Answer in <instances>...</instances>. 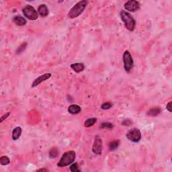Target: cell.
<instances>
[{
  "label": "cell",
  "instance_id": "3",
  "mask_svg": "<svg viewBox=\"0 0 172 172\" xmlns=\"http://www.w3.org/2000/svg\"><path fill=\"white\" fill-rule=\"evenodd\" d=\"M120 17L122 20L125 23V27L127 28V29L129 30V31H133L134 28H135L136 22L135 19L132 18L131 15L127 12L123 10L120 12Z\"/></svg>",
  "mask_w": 172,
  "mask_h": 172
},
{
  "label": "cell",
  "instance_id": "2",
  "mask_svg": "<svg viewBox=\"0 0 172 172\" xmlns=\"http://www.w3.org/2000/svg\"><path fill=\"white\" fill-rule=\"evenodd\" d=\"M76 157V153L73 151H69L63 153L61 159L57 163V166L59 167H63L68 166L72 164Z\"/></svg>",
  "mask_w": 172,
  "mask_h": 172
},
{
  "label": "cell",
  "instance_id": "22",
  "mask_svg": "<svg viewBox=\"0 0 172 172\" xmlns=\"http://www.w3.org/2000/svg\"><path fill=\"white\" fill-rule=\"evenodd\" d=\"M78 164L77 163H73L72 165L70 166V170L72 172H76V171H80V170L78 168Z\"/></svg>",
  "mask_w": 172,
  "mask_h": 172
},
{
  "label": "cell",
  "instance_id": "24",
  "mask_svg": "<svg viewBox=\"0 0 172 172\" xmlns=\"http://www.w3.org/2000/svg\"><path fill=\"white\" fill-rule=\"evenodd\" d=\"M166 108L167 110H168L169 112H171V102H169V103L167 104Z\"/></svg>",
  "mask_w": 172,
  "mask_h": 172
},
{
  "label": "cell",
  "instance_id": "8",
  "mask_svg": "<svg viewBox=\"0 0 172 172\" xmlns=\"http://www.w3.org/2000/svg\"><path fill=\"white\" fill-rule=\"evenodd\" d=\"M125 8L129 12H136L140 8V3H139V1H134V0L128 1L125 3Z\"/></svg>",
  "mask_w": 172,
  "mask_h": 172
},
{
  "label": "cell",
  "instance_id": "1",
  "mask_svg": "<svg viewBox=\"0 0 172 172\" xmlns=\"http://www.w3.org/2000/svg\"><path fill=\"white\" fill-rule=\"evenodd\" d=\"M88 5V1L86 0H83L77 2L73 7L71 8L68 13V17L69 18H77L81 15L84 12L85 8Z\"/></svg>",
  "mask_w": 172,
  "mask_h": 172
},
{
  "label": "cell",
  "instance_id": "15",
  "mask_svg": "<svg viewBox=\"0 0 172 172\" xmlns=\"http://www.w3.org/2000/svg\"><path fill=\"white\" fill-rule=\"evenodd\" d=\"M161 113V109L159 107H155L147 112V115L150 116H157Z\"/></svg>",
  "mask_w": 172,
  "mask_h": 172
},
{
  "label": "cell",
  "instance_id": "16",
  "mask_svg": "<svg viewBox=\"0 0 172 172\" xmlns=\"http://www.w3.org/2000/svg\"><path fill=\"white\" fill-rule=\"evenodd\" d=\"M97 122V118H91L87 120L84 123V127L86 128L91 127V126H93Z\"/></svg>",
  "mask_w": 172,
  "mask_h": 172
},
{
  "label": "cell",
  "instance_id": "20",
  "mask_svg": "<svg viewBox=\"0 0 172 172\" xmlns=\"http://www.w3.org/2000/svg\"><path fill=\"white\" fill-rule=\"evenodd\" d=\"M114 127V125L110 123H103L100 125V128H112Z\"/></svg>",
  "mask_w": 172,
  "mask_h": 172
},
{
  "label": "cell",
  "instance_id": "21",
  "mask_svg": "<svg viewBox=\"0 0 172 172\" xmlns=\"http://www.w3.org/2000/svg\"><path fill=\"white\" fill-rule=\"evenodd\" d=\"M112 106V104L111 103V102H108L102 104L101 106V108L103 109V110H108V109H110Z\"/></svg>",
  "mask_w": 172,
  "mask_h": 172
},
{
  "label": "cell",
  "instance_id": "14",
  "mask_svg": "<svg viewBox=\"0 0 172 172\" xmlns=\"http://www.w3.org/2000/svg\"><path fill=\"white\" fill-rule=\"evenodd\" d=\"M22 128L19 127H17L13 130L12 132V139L14 141H17L20 137L22 134Z\"/></svg>",
  "mask_w": 172,
  "mask_h": 172
},
{
  "label": "cell",
  "instance_id": "9",
  "mask_svg": "<svg viewBox=\"0 0 172 172\" xmlns=\"http://www.w3.org/2000/svg\"><path fill=\"white\" fill-rule=\"evenodd\" d=\"M51 76H52V74L49 73H45L43 74V75H41L40 76H39V77H37L36 79H34V81L32 84V88H35V87L38 86V85L40 84L42 82L49 79Z\"/></svg>",
  "mask_w": 172,
  "mask_h": 172
},
{
  "label": "cell",
  "instance_id": "19",
  "mask_svg": "<svg viewBox=\"0 0 172 172\" xmlns=\"http://www.w3.org/2000/svg\"><path fill=\"white\" fill-rule=\"evenodd\" d=\"M49 156L51 158H56L58 156V151L56 148H52L49 151Z\"/></svg>",
  "mask_w": 172,
  "mask_h": 172
},
{
  "label": "cell",
  "instance_id": "13",
  "mask_svg": "<svg viewBox=\"0 0 172 172\" xmlns=\"http://www.w3.org/2000/svg\"><path fill=\"white\" fill-rule=\"evenodd\" d=\"M13 22L16 24V25L19 26H22L26 25V20L23 17L19 16H15L14 18H13Z\"/></svg>",
  "mask_w": 172,
  "mask_h": 172
},
{
  "label": "cell",
  "instance_id": "6",
  "mask_svg": "<svg viewBox=\"0 0 172 172\" xmlns=\"http://www.w3.org/2000/svg\"><path fill=\"white\" fill-rule=\"evenodd\" d=\"M127 139L133 143H138L141 139V132L138 128H132L126 134Z\"/></svg>",
  "mask_w": 172,
  "mask_h": 172
},
{
  "label": "cell",
  "instance_id": "4",
  "mask_svg": "<svg viewBox=\"0 0 172 172\" xmlns=\"http://www.w3.org/2000/svg\"><path fill=\"white\" fill-rule=\"evenodd\" d=\"M22 12L26 18L30 19V20H36L38 18V12L30 5H28L26 6L23 9Z\"/></svg>",
  "mask_w": 172,
  "mask_h": 172
},
{
  "label": "cell",
  "instance_id": "17",
  "mask_svg": "<svg viewBox=\"0 0 172 172\" xmlns=\"http://www.w3.org/2000/svg\"><path fill=\"white\" fill-rule=\"evenodd\" d=\"M119 145H120V141L118 140L112 141V142H110V144H109V148H110V151H114V150L116 149L118 147Z\"/></svg>",
  "mask_w": 172,
  "mask_h": 172
},
{
  "label": "cell",
  "instance_id": "12",
  "mask_svg": "<svg viewBox=\"0 0 172 172\" xmlns=\"http://www.w3.org/2000/svg\"><path fill=\"white\" fill-rule=\"evenodd\" d=\"M81 108L77 104H72L68 108V112L71 114H77L81 112Z\"/></svg>",
  "mask_w": 172,
  "mask_h": 172
},
{
  "label": "cell",
  "instance_id": "18",
  "mask_svg": "<svg viewBox=\"0 0 172 172\" xmlns=\"http://www.w3.org/2000/svg\"><path fill=\"white\" fill-rule=\"evenodd\" d=\"M10 159L7 156H2L1 158H0V163L2 165H7L10 164Z\"/></svg>",
  "mask_w": 172,
  "mask_h": 172
},
{
  "label": "cell",
  "instance_id": "5",
  "mask_svg": "<svg viewBox=\"0 0 172 172\" xmlns=\"http://www.w3.org/2000/svg\"><path fill=\"white\" fill-rule=\"evenodd\" d=\"M123 59L124 63V68L127 72H130L132 68V66H133V59H132V57L129 51H125V53H123Z\"/></svg>",
  "mask_w": 172,
  "mask_h": 172
},
{
  "label": "cell",
  "instance_id": "10",
  "mask_svg": "<svg viewBox=\"0 0 172 172\" xmlns=\"http://www.w3.org/2000/svg\"><path fill=\"white\" fill-rule=\"evenodd\" d=\"M38 13L42 17L47 16L48 14H49V10H48L47 6L45 5V4H41V5L39 6L38 8Z\"/></svg>",
  "mask_w": 172,
  "mask_h": 172
},
{
  "label": "cell",
  "instance_id": "11",
  "mask_svg": "<svg viewBox=\"0 0 172 172\" xmlns=\"http://www.w3.org/2000/svg\"><path fill=\"white\" fill-rule=\"evenodd\" d=\"M71 68L75 71V73H80L84 70L85 66L83 63H76L71 65Z\"/></svg>",
  "mask_w": 172,
  "mask_h": 172
},
{
  "label": "cell",
  "instance_id": "7",
  "mask_svg": "<svg viewBox=\"0 0 172 172\" xmlns=\"http://www.w3.org/2000/svg\"><path fill=\"white\" fill-rule=\"evenodd\" d=\"M92 151L95 154L100 155L102 151V141L99 136L95 137L94 143L92 147Z\"/></svg>",
  "mask_w": 172,
  "mask_h": 172
},
{
  "label": "cell",
  "instance_id": "25",
  "mask_svg": "<svg viewBox=\"0 0 172 172\" xmlns=\"http://www.w3.org/2000/svg\"><path fill=\"white\" fill-rule=\"evenodd\" d=\"M38 171H48V170L47 169H38Z\"/></svg>",
  "mask_w": 172,
  "mask_h": 172
},
{
  "label": "cell",
  "instance_id": "23",
  "mask_svg": "<svg viewBox=\"0 0 172 172\" xmlns=\"http://www.w3.org/2000/svg\"><path fill=\"white\" fill-rule=\"evenodd\" d=\"M10 112H7V113H6V114L3 115V116H1V120H0V122H1V123H2V122H3V121L4 120L7 118L8 117L10 116Z\"/></svg>",
  "mask_w": 172,
  "mask_h": 172
}]
</instances>
